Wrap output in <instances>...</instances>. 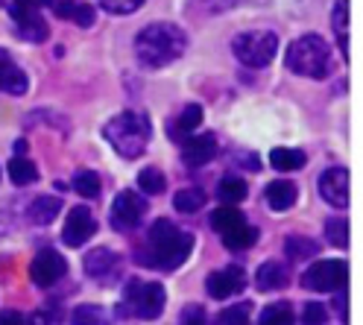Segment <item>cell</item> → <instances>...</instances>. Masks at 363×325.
I'll return each instance as SVG.
<instances>
[{
	"instance_id": "obj_1",
	"label": "cell",
	"mask_w": 363,
	"mask_h": 325,
	"mask_svg": "<svg viewBox=\"0 0 363 325\" xmlns=\"http://www.w3.org/2000/svg\"><path fill=\"white\" fill-rule=\"evenodd\" d=\"M191 252H194V235L191 231L179 228L167 217H158L147 228V238L138 246V252H135V258H138L141 267L173 272L191 258Z\"/></svg>"
},
{
	"instance_id": "obj_2",
	"label": "cell",
	"mask_w": 363,
	"mask_h": 325,
	"mask_svg": "<svg viewBox=\"0 0 363 325\" xmlns=\"http://www.w3.org/2000/svg\"><path fill=\"white\" fill-rule=\"evenodd\" d=\"M185 50H188V35L170 21L150 24L135 38V56H138L144 67H167L170 62L182 59Z\"/></svg>"
},
{
	"instance_id": "obj_3",
	"label": "cell",
	"mask_w": 363,
	"mask_h": 325,
	"mask_svg": "<svg viewBox=\"0 0 363 325\" xmlns=\"http://www.w3.org/2000/svg\"><path fill=\"white\" fill-rule=\"evenodd\" d=\"M150 135H152L150 118L141 111H121L103 126V138L111 144V150L123 158L144 155V150L150 144Z\"/></svg>"
},
{
	"instance_id": "obj_4",
	"label": "cell",
	"mask_w": 363,
	"mask_h": 325,
	"mask_svg": "<svg viewBox=\"0 0 363 325\" xmlns=\"http://www.w3.org/2000/svg\"><path fill=\"white\" fill-rule=\"evenodd\" d=\"M284 65L287 71L299 74V77H308V79H323L328 77L331 71V50H328V41L323 35H302L296 38L287 48V56H284Z\"/></svg>"
},
{
	"instance_id": "obj_5",
	"label": "cell",
	"mask_w": 363,
	"mask_h": 325,
	"mask_svg": "<svg viewBox=\"0 0 363 325\" xmlns=\"http://www.w3.org/2000/svg\"><path fill=\"white\" fill-rule=\"evenodd\" d=\"M164 305H167V293L162 285L144 282V278H129L123 285L118 314L121 316H138V319H155V316H162Z\"/></svg>"
},
{
	"instance_id": "obj_6",
	"label": "cell",
	"mask_w": 363,
	"mask_h": 325,
	"mask_svg": "<svg viewBox=\"0 0 363 325\" xmlns=\"http://www.w3.org/2000/svg\"><path fill=\"white\" fill-rule=\"evenodd\" d=\"M211 228L223 238V243L229 249H235V252L252 249L258 243V228L249 226V220L238 211V208L225 205V202L211 214Z\"/></svg>"
},
{
	"instance_id": "obj_7",
	"label": "cell",
	"mask_w": 363,
	"mask_h": 325,
	"mask_svg": "<svg viewBox=\"0 0 363 325\" xmlns=\"http://www.w3.org/2000/svg\"><path fill=\"white\" fill-rule=\"evenodd\" d=\"M276 50H279V35L272 30H249L232 41L235 59L246 67H267L276 59Z\"/></svg>"
},
{
	"instance_id": "obj_8",
	"label": "cell",
	"mask_w": 363,
	"mask_h": 325,
	"mask_svg": "<svg viewBox=\"0 0 363 325\" xmlns=\"http://www.w3.org/2000/svg\"><path fill=\"white\" fill-rule=\"evenodd\" d=\"M346 278H349V270L343 261L325 258V261H313L302 272V287L313 293H337L340 287H346Z\"/></svg>"
},
{
	"instance_id": "obj_9",
	"label": "cell",
	"mask_w": 363,
	"mask_h": 325,
	"mask_svg": "<svg viewBox=\"0 0 363 325\" xmlns=\"http://www.w3.org/2000/svg\"><path fill=\"white\" fill-rule=\"evenodd\" d=\"M85 275L88 278H94L97 285H111V282H118L121 272H123V258L115 252V249H108V246H97V249H91L85 255Z\"/></svg>"
},
{
	"instance_id": "obj_10",
	"label": "cell",
	"mask_w": 363,
	"mask_h": 325,
	"mask_svg": "<svg viewBox=\"0 0 363 325\" xmlns=\"http://www.w3.org/2000/svg\"><path fill=\"white\" fill-rule=\"evenodd\" d=\"M147 214V199L138 191H121L111 202V226L118 231H132L138 228Z\"/></svg>"
},
{
	"instance_id": "obj_11",
	"label": "cell",
	"mask_w": 363,
	"mask_h": 325,
	"mask_svg": "<svg viewBox=\"0 0 363 325\" xmlns=\"http://www.w3.org/2000/svg\"><path fill=\"white\" fill-rule=\"evenodd\" d=\"M94 231H97L94 214H91L85 205H77V208H71V214H67V220L62 226V243L71 249H79V246H85L88 238H94Z\"/></svg>"
},
{
	"instance_id": "obj_12",
	"label": "cell",
	"mask_w": 363,
	"mask_h": 325,
	"mask_svg": "<svg viewBox=\"0 0 363 325\" xmlns=\"http://www.w3.org/2000/svg\"><path fill=\"white\" fill-rule=\"evenodd\" d=\"M65 272H67V261L56 249H41L30 264V278L38 287H53L59 278H65Z\"/></svg>"
},
{
	"instance_id": "obj_13",
	"label": "cell",
	"mask_w": 363,
	"mask_h": 325,
	"mask_svg": "<svg viewBox=\"0 0 363 325\" xmlns=\"http://www.w3.org/2000/svg\"><path fill=\"white\" fill-rule=\"evenodd\" d=\"M243 287H246V272H243V267H238V264H229V267H223V270H214V272L208 275V282H206L208 296H211V299H220V302L238 296Z\"/></svg>"
},
{
	"instance_id": "obj_14",
	"label": "cell",
	"mask_w": 363,
	"mask_h": 325,
	"mask_svg": "<svg viewBox=\"0 0 363 325\" xmlns=\"http://www.w3.org/2000/svg\"><path fill=\"white\" fill-rule=\"evenodd\" d=\"M214 155H217V138L211 132L182 138V161H185V167L196 170L202 165H208Z\"/></svg>"
},
{
	"instance_id": "obj_15",
	"label": "cell",
	"mask_w": 363,
	"mask_h": 325,
	"mask_svg": "<svg viewBox=\"0 0 363 325\" xmlns=\"http://www.w3.org/2000/svg\"><path fill=\"white\" fill-rule=\"evenodd\" d=\"M316 184H320V197L331 208H346L349 205V170L346 167H328Z\"/></svg>"
},
{
	"instance_id": "obj_16",
	"label": "cell",
	"mask_w": 363,
	"mask_h": 325,
	"mask_svg": "<svg viewBox=\"0 0 363 325\" xmlns=\"http://www.w3.org/2000/svg\"><path fill=\"white\" fill-rule=\"evenodd\" d=\"M27 88H30V79L24 74V67L9 56V50L0 48V91H6L12 97H24Z\"/></svg>"
},
{
	"instance_id": "obj_17",
	"label": "cell",
	"mask_w": 363,
	"mask_h": 325,
	"mask_svg": "<svg viewBox=\"0 0 363 325\" xmlns=\"http://www.w3.org/2000/svg\"><path fill=\"white\" fill-rule=\"evenodd\" d=\"M12 21H15V35L24 41L41 44L50 35V27H48V21L41 18V12H18V15H12Z\"/></svg>"
},
{
	"instance_id": "obj_18",
	"label": "cell",
	"mask_w": 363,
	"mask_h": 325,
	"mask_svg": "<svg viewBox=\"0 0 363 325\" xmlns=\"http://www.w3.org/2000/svg\"><path fill=\"white\" fill-rule=\"evenodd\" d=\"M48 6L62 21H74V24H79V27L94 24V9H91L88 4H79V0H50Z\"/></svg>"
},
{
	"instance_id": "obj_19",
	"label": "cell",
	"mask_w": 363,
	"mask_h": 325,
	"mask_svg": "<svg viewBox=\"0 0 363 325\" xmlns=\"http://www.w3.org/2000/svg\"><path fill=\"white\" fill-rule=\"evenodd\" d=\"M264 197H267V205L272 208V211H287V208L296 205L299 188L293 182H287V179H279V182H269L267 184Z\"/></svg>"
},
{
	"instance_id": "obj_20",
	"label": "cell",
	"mask_w": 363,
	"mask_h": 325,
	"mask_svg": "<svg viewBox=\"0 0 363 325\" xmlns=\"http://www.w3.org/2000/svg\"><path fill=\"white\" fill-rule=\"evenodd\" d=\"M287 285H290V272L281 261H264L255 272V287L264 290V293L267 290H281Z\"/></svg>"
},
{
	"instance_id": "obj_21",
	"label": "cell",
	"mask_w": 363,
	"mask_h": 325,
	"mask_svg": "<svg viewBox=\"0 0 363 325\" xmlns=\"http://www.w3.org/2000/svg\"><path fill=\"white\" fill-rule=\"evenodd\" d=\"M27 214H30V223H35V226H50L62 214V199L59 197H38L30 202Z\"/></svg>"
},
{
	"instance_id": "obj_22",
	"label": "cell",
	"mask_w": 363,
	"mask_h": 325,
	"mask_svg": "<svg viewBox=\"0 0 363 325\" xmlns=\"http://www.w3.org/2000/svg\"><path fill=\"white\" fill-rule=\"evenodd\" d=\"M202 123V106L199 103H191V106H185V111L179 114V118L170 123V138L173 141H179V138H185V135H191L196 126Z\"/></svg>"
},
{
	"instance_id": "obj_23",
	"label": "cell",
	"mask_w": 363,
	"mask_h": 325,
	"mask_svg": "<svg viewBox=\"0 0 363 325\" xmlns=\"http://www.w3.org/2000/svg\"><path fill=\"white\" fill-rule=\"evenodd\" d=\"M269 165L281 170V173H290V170H302L308 165V155L302 150H290V147H276L269 153Z\"/></svg>"
},
{
	"instance_id": "obj_24",
	"label": "cell",
	"mask_w": 363,
	"mask_h": 325,
	"mask_svg": "<svg viewBox=\"0 0 363 325\" xmlns=\"http://www.w3.org/2000/svg\"><path fill=\"white\" fill-rule=\"evenodd\" d=\"M284 255L290 261H311L320 255V243L313 238H302V235H290L284 241Z\"/></svg>"
},
{
	"instance_id": "obj_25",
	"label": "cell",
	"mask_w": 363,
	"mask_h": 325,
	"mask_svg": "<svg viewBox=\"0 0 363 325\" xmlns=\"http://www.w3.org/2000/svg\"><path fill=\"white\" fill-rule=\"evenodd\" d=\"M331 27H334L340 50H343V59H349V53H346L349 50V0H337V4H334Z\"/></svg>"
},
{
	"instance_id": "obj_26",
	"label": "cell",
	"mask_w": 363,
	"mask_h": 325,
	"mask_svg": "<svg viewBox=\"0 0 363 325\" xmlns=\"http://www.w3.org/2000/svg\"><path fill=\"white\" fill-rule=\"evenodd\" d=\"M246 194H249L246 182H243V179H238V176H225V179H220V184H217V199H220V202H225V205L243 202V199H246Z\"/></svg>"
},
{
	"instance_id": "obj_27",
	"label": "cell",
	"mask_w": 363,
	"mask_h": 325,
	"mask_svg": "<svg viewBox=\"0 0 363 325\" xmlns=\"http://www.w3.org/2000/svg\"><path fill=\"white\" fill-rule=\"evenodd\" d=\"M9 179L15 184H21V188H27V184H33L38 179V167L33 165L30 158H24V155H12V161H9Z\"/></svg>"
},
{
	"instance_id": "obj_28",
	"label": "cell",
	"mask_w": 363,
	"mask_h": 325,
	"mask_svg": "<svg viewBox=\"0 0 363 325\" xmlns=\"http://www.w3.org/2000/svg\"><path fill=\"white\" fill-rule=\"evenodd\" d=\"M206 194H202L199 188H185V191H179L176 197H173V208L179 214H196L202 205H206Z\"/></svg>"
},
{
	"instance_id": "obj_29",
	"label": "cell",
	"mask_w": 363,
	"mask_h": 325,
	"mask_svg": "<svg viewBox=\"0 0 363 325\" xmlns=\"http://www.w3.org/2000/svg\"><path fill=\"white\" fill-rule=\"evenodd\" d=\"M71 188H74L79 197H85V199H94V197H100V191H103V182H100V176H97L94 170H79V173L74 176V182H71Z\"/></svg>"
},
{
	"instance_id": "obj_30",
	"label": "cell",
	"mask_w": 363,
	"mask_h": 325,
	"mask_svg": "<svg viewBox=\"0 0 363 325\" xmlns=\"http://www.w3.org/2000/svg\"><path fill=\"white\" fill-rule=\"evenodd\" d=\"M138 188L150 197H158V194H164L167 191V176L158 170V167H144L138 173Z\"/></svg>"
},
{
	"instance_id": "obj_31",
	"label": "cell",
	"mask_w": 363,
	"mask_h": 325,
	"mask_svg": "<svg viewBox=\"0 0 363 325\" xmlns=\"http://www.w3.org/2000/svg\"><path fill=\"white\" fill-rule=\"evenodd\" d=\"M325 238H328L331 246L346 249L349 246V223H346V217H328L325 220Z\"/></svg>"
},
{
	"instance_id": "obj_32",
	"label": "cell",
	"mask_w": 363,
	"mask_h": 325,
	"mask_svg": "<svg viewBox=\"0 0 363 325\" xmlns=\"http://www.w3.org/2000/svg\"><path fill=\"white\" fill-rule=\"evenodd\" d=\"M249 319H252V302H238V305L223 308L217 314V322L223 325H246Z\"/></svg>"
},
{
	"instance_id": "obj_33",
	"label": "cell",
	"mask_w": 363,
	"mask_h": 325,
	"mask_svg": "<svg viewBox=\"0 0 363 325\" xmlns=\"http://www.w3.org/2000/svg\"><path fill=\"white\" fill-rule=\"evenodd\" d=\"M293 319H296V316H293V308L287 305V302H276V305H269V308H264L261 311V316H258V322L261 325H290Z\"/></svg>"
},
{
	"instance_id": "obj_34",
	"label": "cell",
	"mask_w": 363,
	"mask_h": 325,
	"mask_svg": "<svg viewBox=\"0 0 363 325\" xmlns=\"http://www.w3.org/2000/svg\"><path fill=\"white\" fill-rule=\"evenodd\" d=\"M103 9L111 15H132L144 6V0H100Z\"/></svg>"
},
{
	"instance_id": "obj_35",
	"label": "cell",
	"mask_w": 363,
	"mask_h": 325,
	"mask_svg": "<svg viewBox=\"0 0 363 325\" xmlns=\"http://www.w3.org/2000/svg\"><path fill=\"white\" fill-rule=\"evenodd\" d=\"M302 322L305 325H323V322H328L325 305H320V302H308V305L302 308Z\"/></svg>"
},
{
	"instance_id": "obj_36",
	"label": "cell",
	"mask_w": 363,
	"mask_h": 325,
	"mask_svg": "<svg viewBox=\"0 0 363 325\" xmlns=\"http://www.w3.org/2000/svg\"><path fill=\"white\" fill-rule=\"evenodd\" d=\"M74 322L82 325V322H106V314L100 305H82L74 311Z\"/></svg>"
},
{
	"instance_id": "obj_37",
	"label": "cell",
	"mask_w": 363,
	"mask_h": 325,
	"mask_svg": "<svg viewBox=\"0 0 363 325\" xmlns=\"http://www.w3.org/2000/svg\"><path fill=\"white\" fill-rule=\"evenodd\" d=\"M48 4H50V0H9V15H18V12H41Z\"/></svg>"
},
{
	"instance_id": "obj_38",
	"label": "cell",
	"mask_w": 363,
	"mask_h": 325,
	"mask_svg": "<svg viewBox=\"0 0 363 325\" xmlns=\"http://www.w3.org/2000/svg\"><path fill=\"white\" fill-rule=\"evenodd\" d=\"M182 322H206V311H202L199 305H188L185 311H182Z\"/></svg>"
},
{
	"instance_id": "obj_39",
	"label": "cell",
	"mask_w": 363,
	"mask_h": 325,
	"mask_svg": "<svg viewBox=\"0 0 363 325\" xmlns=\"http://www.w3.org/2000/svg\"><path fill=\"white\" fill-rule=\"evenodd\" d=\"M0 322H24V316H21V314H12V311H6V314H0Z\"/></svg>"
},
{
	"instance_id": "obj_40",
	"label": "cell",
	"mask_w": 363,
	"mask_h": 325,
	"mask_svg": "<svg viewBox=\"0 0 363 325\" xmlns=\"http://www.w3.org/2000/svg\"><path fill=\"white\" fill-rule=\"evenodd\" d=\"M334 305H337L340 316H343V314H346V296H337V299H334Z\"/></svg>"
},
{
	"instance_id": "obj_41",
	"label": "cell",
	"mask_w": 363,
	"mask_h": 325,
	"mask_svg": "<svg viewBox=\"0 0 363 325\" xmlns=\"http://www.w3.org/2000/svg\"><path fill=\"white\" fill-rule=\"evenodd\" d=\"M15 153L24 155V153H27V141H15Z\"/></svg>"
},
{
	"instance_id": "obj_42",
	"label": "cell",
	"mask_w": 363,
	"mask_h": 325,
	"mask_svg": "<svg viewBox=\"0 0 363 325\" xmlns=\"http://www.w3.org/2000/svg\"><path fill=\"white\" fill-rule=\"evenodd\" d=\"M217 4H225V6H229V0H217Z\"/></svg>"
}]
</instances>
